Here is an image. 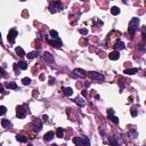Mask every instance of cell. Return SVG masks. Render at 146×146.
Masks as SVG:
<instances>
[{"label":"cell","mask_w":146,"mask_h":146,"mask_svg":"<svg viewBox=\"0 0 146 146\" xmlns=\"http://www.w3.org/2000/svg\"><path fill=\"white\" fill-rule=\"evenodd\" d=\"M138 72V68H129V70H125V73L127 75H132V74H135V73Z\"/></svg>","instance_id":"obj_15"},{"label":"cell","mask_w":146,"mask_h":146,"mask_svg":"<svg viewBox=\"0 0 146 146\" xmlns=\"http://www.w3.org/2000/svg\"><path fill=\"white\" fill-rule=\"evenodd\" d=\"M82 95H83V96H87V91H86V90H83V91H82Z\"/></svg>","instance_id":"obj_39"},{"label":"cell","mask_w":146,"mask_h":146,"mask_svg":"<svg viewBox=\"0 0 146 146\" xmlns=\"http://www.w3.org/2000/svg\"><path fill=\"white\" fill-rule=\"evenodd\" d=\"M6 112H7L6 106H0V116H1V115H4V114H6Z\"/></svg>","instance_id":"obj_28"},{"label":"cell","mask_w":146,"mask_h":146,"mask_svg":"<svg viewBox=\"0 0 146 146\" xmlns=\"http://www.w3.org/2000/svg\"><path fill=\"white\" fill-rule=\"evenodd\" d=\"M113 47H114V49L116 50V52H119V50H122V49H125V45L122 41H118V42H115V45L113 46Z\"/></svg>","instance_id":"obj_10"},{"label":"cell","mask_w":146,"mask_h":146,"mask_svg":"<svg viewBox=\"0 0 146 146\" xmlns=\"http://www.w3.org/2000/svg\"><path fill=\"white\" fill-rule=\"evenodd\" d=\"M113 114H114V110H113V109H109V110H107V115H109V116H112Z\"/></svg>","instance_id":"obj_33"},{"label":"cell","mask_w":146,"mask_h":146,"mask_svg":"<svg viewBox=\"0 0 146 146\" xmlns=\"http://www.w3.org/2000/svg\"><path fill=\"white\" fill-rule=\"evenodd\" d=\"M5 86H6V88H8V89H16L17 88V84H16L15 82H7Z\"/></svg>","instance_id":"obj_21"},{"label":"cell","mask_w":146,"mask_h":146,"mask_svg":"<svg viewBox=\"0 0 146 146\" xmlns=\"http://www.w3.org/2000/svg\"><path fill=\"white\" fill-rule=\"evenodd\" d=\"M27 146H33V145H31V144H29V145H27Z\"/></svg>","instance_id":"obj_42"},{"label":"cell","mask_w":146,"mask_h":146,"mask_svg":"<svg viewBox=\"0 0 146 146\" xmlns=\"http://www.w3.org/2000/svg\"><path fill=\"white\" fill-rule=\"evenodd\" d=\"M43 137H45V141H50L52 138L55 137V134H54L52 131H48V132L43 136Z\"/></svg>","instance_id":"obj_13"},{"label":"cell","mask_w":146,"mask_h":146,"mask_svg":"<svg viewBox=\"0 0 146 146\" xmlns=\"http://www.w3.org/2000/svg\"><path fill=\"white\" fill-rule=\"evenodd\" d=\"M73 143H74L77 146H83L82 141H81V138H80V137H74V138H73Z\"/></svg>","instance_id":"obj_20"},{"label":"cell","mask_w":146,"mask_h":146,"mask_svg":"<svg viewBox=\"0 0 146 146\" xmlns=\"http://www.w3.org/2000/svg\"><path fill=\"white\" fill-rule=\"evenodd\" d=\"M36 56H38L36 52H30V54H27V58H29V59H33V58H36Z\"/></svg>","instance_id":"obj_26"},{"label":"cell","mask_w":146,"mask_h":146,"mask_svg":"<svg viewBox=\"0 0 146 146\" xmlns=\"http://www.w3.org/2000/svg\"><path fill=\"white\" fill-rule=\"evenodd\" d=\"M43 58H45V61L48 63H54V61H55V58H54V56H52L50 52H46L45 54H43Z\"/></svg>","instance_id":"obj_8"},{"label":"cell","mask_w":146,"mask_h":146,"mask_svg":"<svg viewBox=\"0 0 146 146\" xmlns=\"http://www.w3.org/2000/svg\"><path fill=\"white\" fill-rule=\"evenodd\" d=\"M15 52H16V54H17L18 56H21V57H24V56H25V52L23 50V48H21V47H16Z\"/></svg>","instance_id":"obj_16"},{"label":"cell","mask_w":146,"mask_h":146,"mask_svg":"<svg viewBox=\"0 0 146 146\" xmlns=\"http://www.w3.org/2000/svg\"><path fill=\"white\" fill-rule=\"evenodd\" d=\"M138 24H139V18H137V17H134L130 21V23H129V29H128V30H129V33H130L131 36L135 34Z\"/></svg>","instance_id":"obj_1"},{"label":"cell","mask_w":146,"mask_h":146,"mask_svg":"<svg viewBox=\"0 0 146 146\" xmlns=\"http://www.w3.org/2000/svg\"><path fill=\"white\" fill-rule=\"evenodd\" d=\"M0 45H2V39H1V33H0Z\"/></svg>","instance_id":"obj_40"},{"label":"cell","mask_w":146,"mask_h":146,"mask_svg":"<svg viewBox=\"0 0 146 146\" xmlns=\"http://www.w3.org/2000/svg\"><path fill=\"white\" fill-rule=\"evenodd\" d=\"M56 134H57L58 138H62L63 135H64V129H63V128H58L57 131H56Z\"/></svg>","instance_id":"obj_25"},{"label":"cell","mask_w":146,"mask_h":146,"mask_svg":"<svg viewBox=\"0 0 146 146\" xmlns=\"http://www.w3.org/2000/svg\"><path fill=\"white\" fill-rule=\"evenodd\" d=\"M73 75L78 77V78H84L87 75V72L82 68H75V70H73Z\"/></svg>","instance_id":"obj_7"},{"label":"cell","mask_w":146,"mask_h":146,"mask_svg":"<svg viewBox=\"0 0 146 146\" xmlns=\"http://www.w3.org/2000/svg\"><path fill=\"white\" fill-rule=\"evenodd\" d=\"M49 84H54V78H52V77L49 78Z\"/></svg>","instance_id":"obj_35"},{"label":"cell","mask_w":146,"mask_h":146,"mask_svg":"<svg viewBox=\"0 0 146 146\" xmlns=\"http://www.w3.org/2000/svg\"><path fill=\"white\" fill-rule=\"evenodd\" d=\"M18 36V32H17V30L16 29H11L10 31L8 32V41L10 42V43H14L15 42V39H16V36Z\"/></svg>","instance_id":"obj_5"},{"label":"cell","mask_w":146,"mask_h":146,"mask_svg":"<svg viewBox=\"0 0 146 146\" xmlns=\"http://www.w3.org/2000/svg\"><path fill=\"white\" fill-rule=\"evenodd\" d=\"M0 146H1V144H0Z\"/></svg>","instance_id":"obj_43"},{"label":"cell","mask_w":146,"mask_h":146,"mask_svg":"<svg viewBox=\"0 0 146 146\" xmlns=\"http://www.w3.org/2000/svg\"><path fill=\"white\" fill-rule=\"evenodd\" d=\"M50 36H52V39H55V38H58V32L55 31V30H50Z\"/></svg>","instance_id":"obj_27"},{"label":"cell","mask_w":146,"mask_h":146,"mask_svg":"<svg viewBox=\"0 0 146 146\" xmlns=\"http://www.w3.org/2000/svg\"><path fill=\"white\" fill-rule=\"evenodd\" d=\"M22 82H23V84H30L31 83V79L30 78H24L23 80H22Z\"/></svg>","instance_id":"obj_29"},{"label":"cell","mask_w":146,"mask_h":146,"mask_svg":"<svg viewBox=\"0 0 146 146\" xmlns=\"http://www.w3.org/2000/svg\"><path fill=\"white\" fill-rule=\"evenodd\" d=\"M137 114H138V111H137L135 107H132V109H131V115H132V116H137Z\"/></svg>","instance_id":"obj_31"},{"label":"cell","mask_w":146,"mask_h":146,"mask_svg":"<svg viewBox=\"0 0 146 146\" xmlns=\"http://www.w3.org/2000/svg\"><path fill=\"white\" fill-rule=\"evenodd\" d=\"M2 91H4V86L0 84V93H2Z\"/></svg>","instance_id":"obj_36"},{"label":"cell","mask_w":146,"mask_h":146,"mask_svg":"<svg viewBox=\"0 0 146 146\" xmlns=\"http://www.w3.org/2000/svg\"><path fill=\"white\" fill-rule=\"evenodd\" d=\"M33 125H34V130H36V132H39V131L42 129V123H41V121L39 120V119L34 120V122H33Z\"/></svg>","instance_id":"obj_9"},{"label":"cell","mask_w":146,"mask_h":146,"mask_svg":"<svg viewBox=\"0 0 146 146\" xmlns=\"http://www.w3.org/2000/svg\"><path fill=\"white\" fill-rule=\"evenodd\" d=\"M9 125H10L9 120H7V119H2V120H1V125H2L4 128H7Z\"/></svg>","instance_id":"obj_24"},{"label":"cell","mask_w":146,"mask_h":146,"mask_svg":"<svg viewBox=\"0 0 146 146\" xmlns=\"http://www.w3.org/2000/svg\"><path fill=\"white\" fill-rule=\"evenodd\" d=\"M81 138V141H82V144L83 146H90V141H89L88 137H86V136H82V137H80Z\"/></svg>","instance_id":"obj_18"},{"label":"cell","mask_w":146,"mask_h":146,"mask_svg":"<svg viewBox=\"0 0 146 146\" xmlns=\"http://www.w3.org/2000/svg\"><path fill=\"white\" fill-rule=\"evenodd\" d=\"M17 65H18V68H21V70H26L27 68V63L26 62H20Z\"/></svg>","instance_id":"obj_23"},{"label":"cell","mask_w":146,"mask_h":146,"mask_svg":"<svg viewBox=\"0 0 146 146\" xmlns=\"http://www.w3.org/2000/svg\"><path fill=\"white\" fill-rule=\"evenodd\" d=\"M52 146H57V145H56V144H52Z\"/></svg>","instance_id":"obj_41"},{"label":"cell","mask_w":146,"mask_h":146,"mask_svg":"<svg viewBox=\"0 0 146 146\" xmlns=\"http://www.w3.org/2000/svg\"><path fill=\"white\" fill-rule=\"evenodd\" d=\"M110 59H112V61H116V59H119L120 58V52H110Z\"/></svg>","instance_id":"obj_11"},{"label":"cell","mask_w":146,"mask_h":146,"mask_svg":"<svg viewBox=\"0 0 146 146\" xmlns=\"http://www.w3.org/2000/svg\"><path fill=\"white\" fill-rule=\"evenodd\" d=\"M110 119H111V120L113 121V122L115 123V125H118V123H119V118H116V116H114V115L110 116Z\"/></svg>","instance_id":"obj_30"},{"label":"cell","mask_w":146,"mask_h":146,"mask_svg":"<svg viewBox=\"0 0 146 146\" xmlns=\"http://www.w3.org/2000/svg\"><path fill=\"white\" fill-rule=\"evenodd\" d=\"M0 77H4V78L6 77V71L2 68H0Z\"/></svg>","instance_id":"obj_34"},{"label":"cell","mask_w":146,"mask_h":146,"mask_svg":"<svg viewBox=\"0 0 146 146\" xmlns=\"http://www.w3.org/2000/svg\"><path fill=\"white\" fill-rule=\"evenodd\" d=\"M63 6L59 1H55V2H52L50 6H49V11L52 14H55V13H58L59 10H62Z\"/></svg>","instance_id":"obj_2"},{"label":"cell","mask_w":146,"mask_h":146,"mask_svg":"<svg viewBox=\"0 0 146 146\" xmlns=\"http://www.w3.org/2000/svg\"><path fill=\"white\" fill-rule=\"evenodd\" d=\"M89 86H90V83H89V82H86V83H84V87H86V88H88Z\"/></svg>","instance_id":"obj_37"},{"label":"cell","mask_w":146,"mask_h":146,"mask_svg":"<svg viewBox=\"0 0 146 146\" xmlns=\"http://www.w3.org/2000/svg\"><path fill=\"white\" fill-rule=\"evenodd\" d=\"M74 103L77 105H79L80 107H82V106L86 105V102H84V99L82 98V97H77V98L74 99Z\"/></svg>","instance_id":"obj_12"},{"label":"cell","mask_w":146,"mask_h":146,"mask_svg":"<svg viewBox=\"0 0 146 146\" xmlns=\"http://www.w3.org/2000/svg\"><path fill=\"white\" fill-rule=\"evenodd\" d=\"M16 115H17V118L18 119H24L26 115V110L23 107V106H17L16 107Z\"/></svg>","instance_id":"obj_6"},{"label":"cell","mask_w":146,"mask_h":146,"mask_svg":"<svg viewBox=\"0 0 146 146\" xmlns=\"http://www.w3.org/2000/svg\"><path fill=\"white\" fill-rule=\"evenodd\" d=\"M63 94L65 95V96H71L73 94V89L72 88H63Z\"/></svg>","instance_id":"obj_17"},{"label":"cell","mask_w":146,"mask_h":146,"mask_svg":"<svg viewBox=\"0 0 146 146\" xmlns=\"http://www.w3.org/2000/svg\"><path fill=\"white\" fill-rule=\"evenodd\" d=\"M42 118H43V120H48V116H47V115H43Z\"/></svg>","instance_id":"obj_38"},{"label":"cell","mask_w":146,"mask_h":146,"mask_svg":"<svg viewBox=\"0 0 146 146\" xmlns=\"http://www.w3.org/2000/svg\"><path fill=\"white\" fill-rule=\"evenodd\" d=\"M111 13H112V15H119V14H120V9H119V8H118V7H112V8H111Z\"/></svg>","instance_id":"obj_22"},{"label":"cell","mask_w":146,"mask_h":146,"mask_svg":"<svg viewBox=\"0 0 146 146\" xmlns=\"http://www.w3.org/2000/svg\"><path fill=\"white\" fill-rule=\"evenodd\" d=\"M79 32H80L81 34H83V36L88 34V30H87V29H80V30H79Z\"/></svg>","instance_id":"obj_32"},{"label":"cell","mask_w":146,"mask_h":146,"mask_svg":"<svg viewBox=\"0 0 146 146\" xmlns=\"http://www.w3.org/2000/svg\"><path fill=\"white\" fill-rule=\"evenodd\" d=\"M16 141H21V143H26V141H27V137H25V136H22V135H17V136H16Z\"/></svg>","instance_id":"obj_19"},{"label":"cell","mask_w":146,"mask_h":146,"mask_svg":"<svg viewBox=\"0 0 146 146\" xmlns=\"http://www.w3.org/2000/svg\"><path fill=\"white\" fill-rule=\"evenodd\" d=\"M109 143H110V146H119V143L116 141L114 136H111L109 138Z\"/></svg>","instance_id":"obj_14"},{"label":"cell","mask_w":146,"mask_h":146,"mask_svg":"<svg viewBox=\"0 0 146 146\" xmlns=\"http://www.w3.org/2000/svg\"><path fill=\"white\" fill-rule=\"evenodd\" d=\"M47 42L50 46L56 47V48H61L63 46V42L59 38H55V39H49V38H47Z\"/></svg>","instance_id":"obj_3"},{"label":"cell","mask_w":146,"mask_h":146,"mask_svg":"<svg viewBox=\"0 0 146 146\" xmlns=\"http://www.w3.org/2000/svg\"><path fill=\"white\" fill-rule=\"evenodd\" d=\"M87 75H88L90 79H93V80H98V81H102V80H104V75H103L102 73L95 72V71L88 72V73H87Z\"/></svg>","instance_id":"obj_4"}]
</instances>
